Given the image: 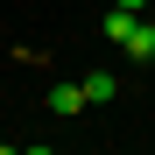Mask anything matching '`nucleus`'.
Instances as JSON below:
<instances>
[{
    "label": "nucleus",
    "mask_w": 155,
    "mask_h": 155,
    "mask_svg": "<svg viewBox=\"0 0 155 155\" xmlns=\"http://www.w3.org/2000/svg\"><path fill=\"white\" fill-rule=\"evenodd\" d=\"M49 113H57V120L85 113V85H49Z\"/></svg>",
    "instance_id": "1"
},
{
    "label": "nucleus",
    "mask_w": 155,
    "mask_h": 155,
    "mask_svg": "<svg viewBox=\"0 0 155 155\" xmlns=\"http://www.w3.org/2000/svg\"><path fill=\"white\" fill-rule=\"evenodd\" d=\"M120 49H127L134 64H155V21H134V35H127Z\"/></svg>",
    "instance_id": "2"
},
{
    "label": "nucleus",
    "mask_w": 155,
    "mask_h": 155,
    "mask_svg": "<svg viewBox=\"0 0 155 155\" xmlns=\"http://www.w3.org/2000/svg\"><path fill=\"white\" fill-rule=\"evenodd\" d=\"M78 85H85V106H106V99L120 92V78L113 71H92V78H78Z\"/></svg>",
    "instance_id": "3"
},
{
    "label": "nucleus",
    "mask_w": 155,
    "mask_h": 155,
    "mask_svg": "<svg viewBox=\"0 0 155 155\" xmlns=\"http://www.w3.org/2000/svg\"><path fill=\"white\" fill-rule=\"evenodd\" d=\"M134 21H141V14H127V7H113V14H106V21H99V28H106V35H113V42H127V35H134Z\"/></svg>",
    "instance_id": "4"
},
{
    "label": "nucleus",
    "mask_w": 155,
    "mask_h": 155,
    "mask_svg": "<svg viewBox=\"0 0 155 155\" xmlns=\"http://www.w3.org/2000/svg\"><path fill=\"white\" fill-rule=\"evenodd\" d=\"M113 7H127V14H141V7H148V0H113Z\"/></svg>",
    "instance_id": "5"
}]
</instances>
